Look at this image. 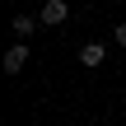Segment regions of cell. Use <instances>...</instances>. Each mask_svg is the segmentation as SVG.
I'll return each instance as SVG.
<instances>
[{"label": "cell", "instance_id": "obj_4", "mask_svg": "<svg viewBox=\"0 0 126 126\" xmlns=\"http://www.w3.org/2000/svg\"><path fill=\"white\" fill-rule=\"evenodd\" d=\"M14 37H23V42L33 37V19L28 14H14Z\"/></svg>", "mask_w": 126, "mask_h": 126}, {"label": "cell", "instance_id": "obj_2", "mask_svg": "<svg viewBox=\"0 0 126 126\" xmlns=\"http://www.w3.org/2000/svg\"><path fill=\"white\" fill-rule=\"evenodd\" d=\"M28 65V42H14L9 51H5V75H19Z\"/></svg>", "mask_w": 126, "mask_h": 126}, {"label": "cell", "instance_id": "obj_1", "mask_svg": "<svg viewBox=\"0 0 126 126\" xmlns=\"http://www.w3.org/2000/svg\"><path fill=\"white\" fill-rule=\"evenodd\" d=\"M65 19H70V5H65V0H47V5H42V23H51V28H61Z\"/></svg>", "mask_w": 126, "mask_h": 126}, {"label": "cell", "instance_id": "obj_5", "mask_svg": "<svg viewBox=\"0 0 126 126\" xmlns=\"http://www.w3.org/2000/svg\"><path fill=\"white\" fill-rule=\"evenodd\" d=\"M112 42H117V47H126V23H117V28H112Z\"/></svg>", "mask_w": 126, "mask_h": 126}, {"label": "cell", "instance_id": "obj_3", "mask_svg": "<svg viewBox=\"0 0 126 126\" xmlns=\"http://www.w3.org/2000/svg\"><path fill=\"white\" fill-rule=\"evenodd\" d=\"M79 61H84V65L94 70V65H103V61H108V47H103V42H89V47L79 51Z\"/></svg>", "mask_w": 126, "mask_h": 126}]
</instances>
